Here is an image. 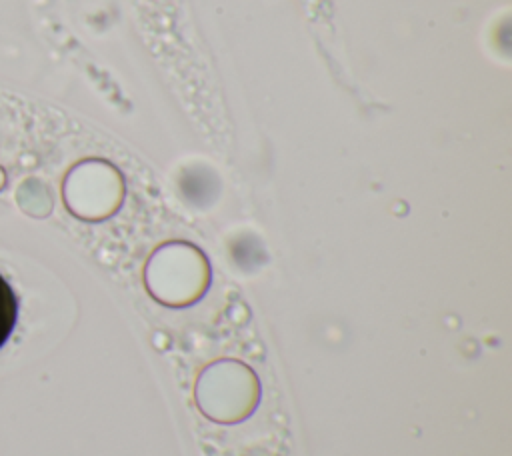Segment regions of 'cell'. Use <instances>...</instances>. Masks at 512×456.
Here are the masks:
<instances>
[{
  "label": "cell",
  "instance_id": "6da1fadb",
  "mask_svg": "<svg viewBox=\"0 0 512 456\" xmlns=\"http://www.w3.org/2000/svg\"><path fill=\"white\" fill-rule=\"evenodd\" d=\"M260 396L258 374L246 362L234 358L210 362L194 384L196 408L216 424H238L250 418Z\"/></svg>",
  "mask_w": 512,
  "mask_h": 456
},
{
  "label": "cell",
  "instance_id": "7a4b0ae2",
  "mask_svg": "<svg viewBox=\"0 0 512 456\" xmlns=\"http://www.w3.org/2000/svg\"><path fill=\"white\" fill-rule=\"evenodd\" d=\"M16 316H18L16 294L8 284V280L0 274V348L10 338L16 324Z\"/></svg>",
  "mask_w": 512,
  "mask_h": 456
}]
</instances>
